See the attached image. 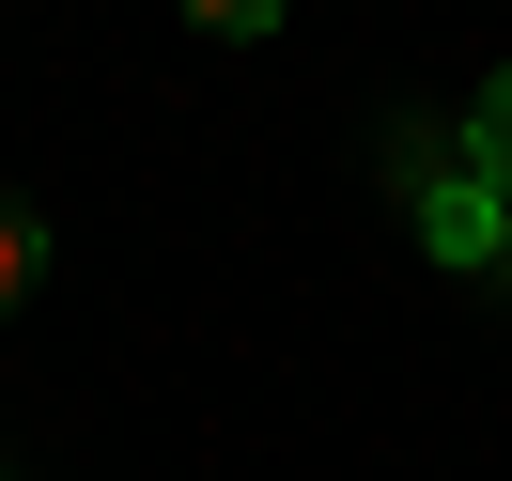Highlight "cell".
<instances>
[{
	"label": "cell",
	"instance_id": "1",
	"mask_svg": "<svg viewBox=\"0 0 512 481\" xmlns=\"http://www.w3.org/2000/svg\"><path fill=\"white\" fill-rule=\"evenodd\" d=\"M419 233H435L450 264H497V233H512V202L466 171V140H419Z\"/></svg>",
	"mask_w": 512,
	"mask_h": 481
},
{
	"label": "cell",
	"instance_id": "2",
	"mask_svg": "<svg viewBox=\"0 0 512 481\" xmlns=\"http://www.w3.org/2000/svg\"><path fill=\"white\" fill-rule=\"evenodd\" d=\"M466 171H481V187L512 202V63L481 78V109H466Z\"/></svg>",
	"mask_w": 512,
	"mask_h": 481
},
{
	"label": "cell",
	"instance_id": "3",
	"mask_svg": "<svg viewBox=\"0 0 512 481\" xmlns=\"http://www.w3.org/2000/svg\"><path fill=\"white\" fill-rule=\"evenodd\" d=\"M32 280H47V233L16 218V202H0V311H16V295H32Z\"/></svg>",
	"mask_w": 512,
	"mask_h": 481
},
{
	"label": "cell",
	"instance_id": "4",
	"mask_svg": "<svg viewBox=\"0 0 512 481\" xmlns=\"http://www.w3.org/2000/svg\"><path fill=\"white\" fill-rule=\"evenodd\" d=\"M202 32H280V0H187Z\"/></svg>",
	"mask_w": 512,
	"mask_h": 481
},
{
	"label": "cell",
	"instance_id": "5",
	"mask_svg": "<svg viewBox=\"0 0 512 481\" xmlns=\"http://www.w3.org/2000/svg\"><path fill=\"white\" fill-rule=\"evenodd\" d=\"M481 280H512V233H497V264H481Z\"/></svg>",
	"mask_w": 512,
	"mask_h": 481
}]
</instances>
